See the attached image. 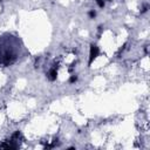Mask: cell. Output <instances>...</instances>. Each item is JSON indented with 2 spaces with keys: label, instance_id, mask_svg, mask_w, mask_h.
Wrapping results in <instances>:
<instances>
[{
  "label": "cell",
  "instance_id": "cell-1",
  "mask_svg": "<svg viewBox=\"0 0 150 150\" xmlns=\"http://www.w3.org/2000/svg\"><path fill=\"white\" fill-rule=\"evenodd\" d=\"M99 54H100V48H99L96 45L92 44V45H91V52H89V61H88V66H91V65L93 64V61L99 56Z\"/></svg>",
  "mask_w": 150,
  "mask_h": 150
},
{
  "label": "cell",
  "instance_id": "cell-2",
  "mask_svg": "<svg viewBox=\"0 0 150 150\" xmlns=\"http://www.w3.org/2000/svg\"><path fill=\"white\" fill-rule=\"evenodd\" d=\"M19 147H20V143H18L13 140H10V141L7 140L6 142L0 144V148H5V149H18Z\"/></svg>",
  "mask_w": 150,
  "mask_h": 150
},
{
  "label": "cell",
  "instance_id": "cell-8",
  "mask_svg": "<svg viewBox=\"0 0 150 150\" xmlns=\"http://www.w3.org/2000/svg\"><path fill=\"white\" fill-rule=\"evenodd\" d=\"M148 8H149V6H148V5H144V6H143V8H142V11H141V13H142V14H143V13H145V12L148 11Z\"/></svg>",
  "mask_w": 150,
  "mask_h": 150
},
{
  "label": "cell",
  "instance_id": "cell-6",
  "mask_svg": "<svg viewBox=\"0 0 150 150\" xmlns=\"http://www.w3.org/2000/svg\"><path fill=\"white\" fill-rule=\"evenodd\" d=\"M77 81V76L76 75H72L71 77H69V83H74V82H76Z\"/></svg>",
  "mask_w": 150,
  "mask_h": 150
},
{
  "label": "cell",
  "instance_id": "cell-4",
  "mask_svg": "<svg viewBox=\"0 0 150 150\" xmlns=\"http://www.w3.org/2000/svg\"><path fill=\"white\" fill-rule=\"evenodd\" d=\"M11 140H13V141H15V142H18V143H20L21 141H24V136H22V134H21V131H15L13 135H12V137H11Z\"/></svg>",
  "mask_w": 150,
  "mask_h": 150
},
{
  "label": "cell",
  "instance_id": "cell-3",
  "mask_svg": "<svg viewBox=\"0 0 150 150\" xmlns=\"http://www.w3.org/2000/svg\"><path fill=\"white\" fill-rule=\"evenodd\" d=\"M47 77H48L49 81H55L56 77H57V68H55V67L50 68L49 72L47 73Z\"/></svg>",
  "mask_w": 150,
  "mask_h": 150
},
{
  "label": "cell",
  "instance_id": "cell-7",
  "mask_svg": "<svg viewBox=\"0 0 150 150\" xmlns=\"http://www.w3.org/2000/svg\"><path fill=\"white\" fill-rule=\"evenodd\" d=\"M88 15H89V18H92V19H94L95 17H96V13H95V11H91L88 13Z\"/></svg>",
  "mask_w": 150,
  "mask_h": 150
},
{
  "label": "cell",
  "instance_id": "cell-5",
  "mask_svg": "<svg viewBox=\"0 0 150 150\" xmlns=\"http://www.w3.org/2000/svg\"><path fill=\"white\" fill-rule=\"evenodd\" d=\"M96 1V4L99 5V7H104V5H106V0H95Z\"/></svg>",
  "mask_w": 150,
  "mask_h": 150
}]
</instances>
